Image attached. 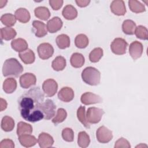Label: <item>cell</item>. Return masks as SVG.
Segmentation results:
<instances>
[{
  "mask_svg": "<svg viewBox=\"0 0 148 148\" xmlns=\"http://www.w3.org/2000/svg\"><path fill=\"white\" fill-rule=\"evenodd\" d=\"M37 51L39 57L42 60L49 59L54 53V49L49 43H43L40 44L38 47Z\"/></svg>",
  "mask_w": 148,
  "mask_h": 148,
  "instance_id": "cell-9",
  "label": "cell"
},
{
  "mask_svg": "<svg viewBox=\"0 0 148 148\" xmlns=\"http://www.w3.org/2000/svg\"><path fill=\"white\" fill-rule=\"evenodd\" d=\"M56 43L60 49H65L70 46L69 37L65 34H61L56 38Z\"/></svg>",
  "mask_w": 148,
  "mask_h": 148,
  "instance_id": "cell-31",
  "label": "cell"
},
{
  "mask_svg": "<svg viewBox=\"0 0 148 148\" xmlns=\"http://www.w3.org/2000/svg\"><path fill=\"white\" fill-rule=\"evenodd\" d=\"M58 98L63 102H69L74 98L73 90L71 87H62L58 93Z\"/></svg>",
  "mask_w": 148,
  "mask_h": 148,
  "instance_id": "cell-16",
  "label": "cell"
},
{
  "mask_svg": "<svg viewBox=\"0 0 148 148\" xmlns=\"http://www.w3.org/2000/svg\"><path fill=\"white\" fill-rule=\"evenodd\" d=\"M1 21L3 25L8 27H10L15 24L16 22V18L15 16L12 14L6 13L1 16Z\"/></svg>",
  "mask_w": 148,
  "mask_h": 148,
  "instance_id": "cell-34",
  "label": "cell"
},
{
  "mask_svg": "<svg viewBox=\"0 0 148 148\" xmlns=\"http://www.w3.org/2000/svg\"><path fill=\"white\" fill-rule=\"evenodd\" d=\"M62 14L63 17L66 20H72L77 17V12L74 6L71 5H67L64 8Z\"/></svg>",
  "mask_w": 148,
  "mask_h": 148,
  "instance_id": "cell-22",
  "label": "cell"
},
{
  "mask_svg": "<svg viewBox=\"0 0 148 148\" xmlns=\"http://www.w3.org/2000/svg\"><path fill=\"white\" fill-rule=\"evenodd\" d=\"M110 8L112 12L117 16H124L126 13V8L124 2L121 0L112 1Z\"/></svg>",
  "mask_w": 148,
  "mask_h": 148,
  "instance_id": "cell-13",
  "label": "cell"
},
{
  "mask_svg": "<svg viewBox=\"0 0 148 148\" xmlns=\"http://www.w3.org/2000/svg\"><path fill=\"white\" fill-rule=\"evenodd\" d=\"M67 116L66 112L63 108H59L57 110L56 116L53 119L52 122L55 124L57 125L59 123L63 122Z\"/></svg>",
  "mask_w": 148,
  "mask_h": 148,
  "instance_id": "cell-38",
  "label": "cell"
},
{
  "mask_svg": "<svg viewBox=\"0 0 148 148\" xmlns=\"http://www.w3.org/2000/svg\"><path fill=\"white\" fill-rule=\"evenodd\" d=\"M115 148H121V147H125V148H130L131 147V145L129 142L124 138H119L116 142L114 145Z\"/></svg>",
  "mask_w": 148,
  "mask_h": 148,
  "instance_id": "cell-41",
  "label": "cell"
},
{
  "mask_svg": "<svg viewBox=\"0 0 148 148\" xmlns=\"http://www.w3.org/2000/svg\"><path fill=\"white\" fill-rule=\"evenodd\" d=\"M36 76L31 73H25L20 77V84L23 88H28L36 84Z\"/></svg>",
  "mask_w": 148,
  "mask_h": 148,
  "instance_id": "cell-11",
  "label": "cell"
},
{
  "mask_svg": "<svg viewBox=\"0 0 148 148\" xmlns=\"http://www.w3.org/2000/svg\"><path fill=\"white\" fill-rule=\"evenodd\" d=\"M127 46L128 43L125 39L121 38H117L114 39L112 42L110 49L114 54L117 55H123L126 53Z\"/></svg>",
  "mask_w": 148,
  "mask_h": 148,
  "instance_id": "cell-6",
  "label": "cell"
},
{
  "mask_svg": "<svg viewBox=\"0 0 148 148\" xmlns=\"http://www.w3.org/2000/svg\"><path fill=\"white\" fill-rule=\"evenodd\" d=\"M34 13L37 18L44 21L47 20L50 16L49 10L45 6H39L35 8Z\"/></svg>",
  "mask_w": 148,
  "mask_h": 148,
  "instance_id": "cell-25",
  "label": "cell"
},
{
  "mask_svg": "<svg viewBox=\"0 0 148 148\" xmlns=\"http://www.w3.org/2000/svg\"><path fill=\"white\" fill-rule=\"evenodd\" d=\"M103 50L100 47L93 49L89 54V60L92 62H97L103 56Z\"/></svg>",
  "mask_w": 148,
  "mask_h": 148,
  "instance_id": "cell-36",
  "label": "cell"
},
{
  "mask_svg": "<svg viewBox=\"0 0 148 148\" xmlns=\"http://www.w3.org/2000/svg\"><path fill=\"white\" fill-rule=\"evenodd\" d=\"M52 68L56 71H62L66 66V60L62 56H57L51 64Z\"/></svg>",
  "mask_w": 148,
  "mask_h": 148,
  "instance_id": "cell-30",
  "label": "cell"
},
{
  "mask_svg": "<svg viewBox=\"0 0 148 148\" xmlns=\"http://www.w3.org/2000/svg\"><path fill=\"white\" fill-rule=\"evenodd\" d=\"M6 107H7V102H6V101L5 99H3V98H1V106H0L1 111H3V110L6 109Z\"/></svg>",
  "mask_w": 148,
  "mask_h": 148,
  "instance_id": "cell-45",
  "label": "cell"
},
{
  "mask_svg": "<svg viewBox=\"0 0 148 148\" xmlns=\"http://www.w3.org/2000/svg\"><path fill=\"white\" fill-rule=\"evenodd\" d=\"M16 31L10 27H4L1 29V37L2 39L9 40L13 39L16 36Z\"/></svg>",
  "mask_w": 148,
  "mask_h": 148,
  "instance_id": "cell-29",
  "label": "cell"
},
{
  "mask_svg": "<svg viewBox=\"0 0 148 148\" xmlns=\"http://www.w3.org/2000/svg\"><path fill=\"white\" fill-rule=\"evenodd\" d=\"M70 62L71 65L74 68H80L84 64V57L79 53H73L71 57Z\"/></svg>",
  "mask_w": 148,
  "mask_h": 148,
  "instance_id": "cell-24",
  "label": "cell"
},
{
  "mask_svg": "<svg viewBox=\"0 0 148 148\" xmlns=\"http://www.w3.org/2000/svg\"><path fill=\"white\" fill-rule=\"evenodd\" d=\"M90 143L88 135L85 131H81L78 134L77 144L80 147H87Z\"/></svg>",
  "mask_w": 148,
  "mask_h": 148,
  "instance_id": "cell-33",
  "label": "cell"
},
{
  "mask_svg": "<svg viewBox=\"0 0 148 148\" xmlns=\"http://www.w3.org/2000/svg\"><path fill=\"white\" fill-rule=\"evenodd\" d=\"M75 43L77 47L84 49L88 45V39L84 34H79L75 38Z\"/></svg>",
  "mask_w": 148,
  "mask_h": 148,
  "instance_id": "cell-35",
  "label": "cell"
},
{
  "mask_svg": "<svg viewBox=\"0 0 148 148\" xmlns=\"http://www.w3.org/2000/svg\"><path fill=\"white\" fill-rule=\"evenodd\" d=\"M14 16L18 21L22 23H26L30 20L29 12L25 8H19L15 12Z\"/></svg>",
  "mask_w": 148,
  "mask_h": 148,
  "instance_id": "cell-19",
  "label": "cell"
},
{
  "mask_svg": "<svg viewBox=\"0 0 148 148\" xmlns=\"http://www.w3.org/2000/svg\"><path fill=\"white\" fill-rule=\"evenodd\" d=\"M38 143L41 148H48L53 146L54 139L49 134L42 132L39 135Z\"/></svg>",
  "mask_w": 148,
  "mask_h": 148,
  "instance_id": "cell-15",
  "label": "cell"
},
{
  "mask_svg": "<svg viewBox=\"0 0 148 148\" xmlns=\"http://www.w3.org/2000/svg\"><path fill=\"white\" fill-rule=\"evenodd\" d=\"M14 124V121L11 117L5 116L1 121V128L5 132H9L13 130Z\"/></svg>",
  "mask_w": 148,
  "mask_h": 148,
  "instance_id": "cell-26",
  "label": "cell"
},
{
  "mask_svg": "<svg viewBox=\"0 0 148 148\" xmlns=\"http://www.w3.org/2000/svg\"><path fill=\"white\" fill-rule=\"evenodd\" d=\"M14 147V142L9 139H5L0 143V148H13Z\"/></svg>",
  "mask_w": 148,
  "mask_h": 148,
  "instance_id": "cell-42",
  "label": "cell"
},
{
  "mask_svg": "<svg viewBox=\"0 0 148 148\" xmlns=\"http://www.w3.org/2000/svg\"><path fill=\"white\" fill-rule=\"evenodd\" d=\"M96 137L99 142L102 143H106L112 139V132L105 126L102 125L99 127L97 130Z\"/></svg>",
  "mask_w": 148,
  "mask_h": 148,
  "instance_id": "cell-7",
  "label": "cell"
},
{
  "mask_svg": "<svg viewBox=\"0 0 148 148\" xmlns=\"http://www.w3.org/2000/svg\"><path fill=\"white\" fill-rule=\"evenodd\" d=\"M143 47L142 44L138 41H134L132 42L129 47V53L133 60H135L142 54Z\"/></svg>",
  "mask_w": 148,
  "mask_h": 148,
  "instance_id": "cell-12",
  "label": "cell"
},
{
  "mask_svg": "<svg viewBox=\"0 0 148 148\" xmlns=\"http://www.w3.org/2000/svg\"><path fill=\"white\" fill-rule=\"evenodd\" d=\"M136 27V24L131 20H125L122 24L123 31L127 35L134 34Z\"/></svg>",
  "mask_w": 148,
  "mask_h": 148,
  "instance_id": "cell-28",
  "label": "cell"
},
{
  "mask_svg": "<svg viewBox=\"0 0 148 148\" xmlns=\"http://www.w3.org/2000/svg\"><path fill=\"white\" fill-rule=\"evenodd\" d=\"M80 101L82 103L86 105L101 103L103 101L100 96L90 92H86L83 94L81 96Z\"/></svg>",
  "mask_w": 148,
  "mask_h": 148,
  "instance_id": "cell-10",
  "label": "cell"
},
{
  "mask_svg": "<svg viewBox=\"0 0 148 148\" xmlns=\"http://www.w3.org/2000/svg\"><path fill=\"white\" fill-rule=\"evenodd\" d=\"M33 26V31L36 36L42 38L47 35V29L45 24L38 20H35L32 24Z\"/></svg>",
  "mask_w": 148,
  "mask_h": 148,
  "instance_id": "cell-14",
  "label": "cell"
},
{
  "mask_svg": "<svg viewBox=\"0 0 148 148\" xmlns=\"http://www.w3.org/2000/svg\"><path fill=\"white\" fill-rule=\"evenodd\" d=\"M12 49L17 52H21L28 49V43L25 40L22 38L14 39L11 42Z\"/></svg>",
  "mask_w": 148,
  "mask_h": 148,
  "instance_id": "cell-20",
  "label": "cell"
},
{
  "mask_svg": "<svg viewBox=\"0 0 148 148\" xmlns=\"http://www.w3.org/2000/svg\"><path fill=\"white\" fill-rule=\"evenodd\" d=\"M7 3V1H0V8H2L3 6L6 5Z\"/></svg>",
  "mask_w": 148,
  "mask_h": 148,
  "instance_id": "cell-46",
  "label": "cell"
},
{
  "mask_svg": "<svg viewBox=\"0 0 148 148\" xmlns=\"http://www.w3.org/2000/svg\"><path fill=\"white\" fill-rule=\"evenodd\" d=\"M103 114L104 111L102 109L95 107L89 108L86 114L87 121L89 124H97L100 121Z\"/></svg>",
  "mask_w": 148,
  "mask_h": 148,
  "instance_id": "cell-5",
  "label": "cell"
},
{
  "mask_svg": "<svg viewBox=\"0 0 148 148\" xmlns=\"http://www.w3.org/2000/svg\"><path fill=\"white\" fill-rule=\"evenodd\" d=\"M62 137L66 142H72L74 139V133L70 128H65L62 131Z\"/></svg>",
  "mask_w": 148,
  "mask_h": 148,
  "instance_id": "cell-40",
  "label": "cell"
},
{
  "mask_svg": "<svg viewBox=\"0 0 148 148\" xmlns=\"http://www.w3.org/2000/svg\"><path fill=\"white\" fill-rule=\"evenodd\" d=\"M49 4L53 10H57L60 9L63 4L62 0H50Z\"/></svg>",
  "mask_w": 148,
  "mask_h": 148,
  "instance_id": "cell-43",
  "label": "cell"
},
{
  "mask_svg": "<svg viewBox=\"0 0 148 148\" xmlns=\"http://www.w3.org/2000/svg\"><path fill=\"white\" fill-rule=\"evenodd\" d=\"M56 109V106L52 100L47 99L43 101L41 104L40 110L43 114L44 119L50 120L55 116Z\"/></svg>",
  "mask_w": 148,
  "mask_h": 148,
  "instance_id": "cell-4",
  "label": "cell"
},
{
  "mask_svg": "<svg viewBox=\"0 0 148 148\" xmlns=\"http://www.w3.org/2000/svg\"><path fill=\"white\" fill-rule=\"evenodd\" d=\"M77 117L78 120L82 123V124L87 128H90V125L86 119L85 114V107L80 106L77 110Z\"/></svg>",
  "mask_w": 148,
  "mask_h": 148,
  "instance_id": "cell-37",
  "label": "cell"
},
{
  "mask_svg": "<svg viewBox=\"0 0 148 148\" xmlns=\"http://www.w3.org/2000/svg\"><path fill=\"white\" fill-rule=\"evenodd\" d=\"M128 5L130 10L134 13H139L146 10L145 6L138 1L130 0L128 1Z\"/></svg>",
  "mask_w": 148,
  "mask_h": 148,
  "instance_id": "cell-32",
  "label": "cell"
},
{
  "mask_svg": "<svg viewBox=\"0 0 148 148\" xmlns=\"http://www.w3.org/2000/svg\"><path fill=\"white\" fill-rule=\"evenodd\" d=\"M32 132V126L25 122L20 121L17 127V134L18 136L25 134H31Z\"/></svg>",
  "mask_w": 148,
  "mask_h": 148,
  "instance_id": "cell-27",
  "label": "cell"
},
{
  "mask_svg": "<svg viewBox=\"0 0 148 148\" xmlns=\"http://www.w3.org/2000/svg\"><path fill=\"white\" fill-rule=\"evenodd\" d=\"M45 98L39 87L31 88L18 99V108L21 117L26 121L35 123L44 119L40 106Z\"/></svg>",
  "mask_w": 148,
  "mask_h": 148,
  "instance_id": "cell-1",
  "label": "cell"
},
{
  "mask_svg": "<svg viewBox=\"0 0 148 148\" xmlns=\"http://www.w3.org/2000/svg\"><path fill=\"white\" fill-rule=\"evenodd\" d=\"M18 56L21 61L25 64H30L34 62L35 59V54L31 49H27L20 52Z\"/></svg>",
  "mask_w": 148,
  "mask_h": 148,
  "instance_id": "cell-21",
  "label": "cell"
},
{
  "mask_svg": "<svg viewBox=\"0 0 148 148\" xmlns=\"http://www.w3.org/2000/svg\"><path fill=\"white\" fill-rule=\"evenodd\" d=\"M75 2L77 5L81 8L87 6L90 2V1H87V0H77V1H76Z\"/></svg>",
  "mask_w": 148,
  "mask_h": 148,
  "instance_id": "cell-44",
  "label": "cell"
},
{
  "mask_svg": "<svg viewBox=\"0 0 148 148\" xmlns=\"http://www.w3.org/2000/svg\"><path fill=\"white\" fill-rule=\"evenodd\" d=\"M82 78L83 81L86 84L91 86H97L100 83L101 73L96 68L88 66L82 71Z\"/></svg>",
  "mask_w": 148,
  "mask_h": 148,
  "instance_id": "cell-3",
  "label": "cell"
},
{
  "mask_svg": "<svg viewBox=\"0 0 148 148\" xmlns=\"http://www.w3.org/2000/svg\"><path fill=\"white\" fill-rule=\"evenodd\" d=\"M42 89L44 94L49 97L54 96L57 91V83L53 79L46 80L42 84Z\"/></svg>",
  "mask_w": 148,
  "mask_h": 148,
  "instance_id": "cell-8",
  "label": "cell"
},
{
  "mask_svg": "<svg viewBox=\"0 0 148 148\" xmlns=\"http://www.w3.org/2000/svg\"><path fill=\"white\" fill-rule=\"evenodd\" d=\"M62 21L58 17H54L47 23V31L50 33H55L59 30L62 27Z\"/></svg>",
  "mask_w": 148,
  "mask_h": 148,
  "instance_id": "cell-17",
  "label": "cell"
},
{
  "mask_svg": "<svg viewBox=\"0 0 148 148\" xmlns=\"http://www.w3.org/2000/svg\"><path fill=\"white\" fill-rule=\"evenodd\" d=\"M136 36L142 40H147L148 38V31L145 27L139 25L136 27L135 33Z\"/></svg>",
  "mask_w": 148,
  "mask_h": 148,
  "instance_id": "cell-39",
  "label": "cell"
},
{
  "mask_svg": "<svg viewBox=\"0 0 148 148\" xmlns=\"http://www.w3.org/2000/svg\"><path fill=\"white\" fill-rule=\"evenodd\" d=\"M23 67L18 61L14 58L6 60L2 67V73L5 77H18L23 72Z\"/></svg>",
  "mask_w": 148,
  "mask_h": 148,
  "instance_id": "cell-2",
  "label": "cell"
},
{
  "mask_svg": "<svg viewBox=\"0 0 148 148\" xmlns=\"http://www.w3.org/2000/svg\"><path fill=\"white\" fill-rule=\"evenodd\" d=\"M17 88V82L13 78L6 79L3 83V90L7 94L13 92Z\"/></svg>",
  "mask_w": 148,
  "mask_h": 148,
  "instance_id": "cell-23",
  "label": "cell"
},
{
  "mask_svg": "<svg viewBox=\"0 0 148 148\" xmlns=\"http://www.w3.org/2000/svg\"><path fill=\"white\" fill-rule=\"evenodd\" d=\"M18 140L20 144L25 147H29L34 146L38 141L36 138L31 134H25L19 136Z\"/></svg>",
  "mask_w": 148,
  "mask_h": 148,
  "instance_id": "cell-18",
  "label": "cell"
}]
</instances>
